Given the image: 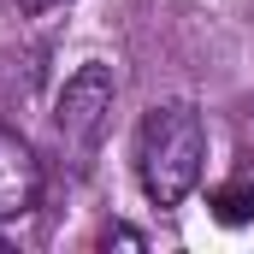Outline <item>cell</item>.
Masks as SVG:
<instances>
[{"instance_id": "1", "label": "cell", "mask_w": 254, "mask_h": 254, "mask_svg": "<svg viewBox=\"0 0 254 254\" xmlns=\"http://www.w3.org/2000/svg\"><path fill=\"white\" fill-rule=\"evenodd\" d=\"M207 166V125L190 101H166L148 107V119L136 130V178L154 207H184L201 184Z\"/></svg>"}, {"instance_id": "2", "label": "cell", "mask_w": 254, "mask_h": 254, "mask_svg": "<svg viewBox=\"0 0 254 254\" xmlns=\"http://www.w3.org/2000/svg\"><path fill=\"white\" fill-rule=\"evenodd\" d=\"M107 113H113V71L107 65H77L65 77L60 101H54V130L77 160L95 154V142L107 136Z\"/></svg>"}, {"instance_id": "3", "label": "cell", "mask_w": 254, "mask_h": 254, "mask_svg": "<svg viewBox=\"0 0 254 254\" xmlns=\"http://www.w3.org/2000/svg\"><path fill=\"white\" fill-rule=\"evenodd\" d=\"M42 195V160L30 154L24 136L0 130V219H24Z\"/></svg>"}, {"instance_id": "4", "label": "cell", "mask_w": 254, "mask_h": 254, "mask_svg": "<svg viewBox=\"0 0 254 254\" xmlns=\"http://www.w3.org/2000/svg\"><path fill=\"white\" fill-rule=\"evenodd\" d=\"M213 207H219V219H254V184L243 178V184H225V190L213 195Z\"/></svg>"}, {"instance_id": "5", "label": "cell", "mask_w": 254, "mask_h": 254, "mask_svg": "<svg viewBox=\"0 0 254 254\" xmlns=\"http://www.w3.org/2000/svg\"><path fill=\"white\" fill-rule=\"evenodd\" d=\"M101 243H107V249H113V243H125V249H148V237H142V231H130V225H107V231H101Z\"/></svg>"}, {"instance_id": "6", "label": "cell", "mask_w": 254, "mask_h": 254, "mask_svg": "<svg viewBox=\"0 0 254 254\" xmlns=\"http://www.w3.org/2000/svg\"><path fill=\"white\" fill-rule=\"evenodd\" d=\"M30 18H42V12H60V6H71V0H18Z\"/></svg>"}]
</instances>
